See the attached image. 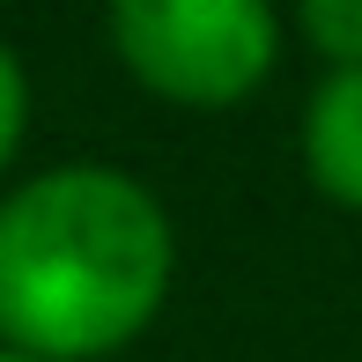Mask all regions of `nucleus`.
Listing matches in <instances>:
<instances>
[{"label": "nucleus", "instance_id": "obj_1", "mask_svg": "<svg viewBox=\"0 0 362 362\" xmlns=\"http://www.w3.org/2000/svg\"><path fill=\"white\" fill-rule=\"evenodd\" d=\"M170 288V222L119 170H52L0 207V333L37 362L111 355Z\"/></svg>", "mask_w": 362, "mask_h": 362}, {"label": "nucleus", "instance_id": "obj_2", "mask_svg": "<svg viewBox=\"0 0 362 362\" xmlns=\"http://www.w3.org/2000/svg\"><path fill=\"white\" fill-rule=\"evenodd\" d=\"M111 45L170 104H237L274 67L267 0H111Z\"/></svg>", "mask_w": 362, "mask_h": 362}, {"label": "nucleus", "instance_id": "obj_3", "mask_svg": "<svg viewBox=\"0 0 362 362\" xmlns=\"http://www.w3.org/2000/svg\"><path fill=\"white\" fill-rule=\"evenodd\" d=\"M303 156H310V177H318L340 207H362V67H340L310 96Z\"/></svg>", "mask_w": 362, "mask_h": 362}, {"label": "nucleus", "instance_id": "obj_4", "mask_svg": "<svg viewBox=\"0 0 362 362\" xmlns=\"http://www.w3.org/2000/svg\"><path fill=\"white\" fill-rule=\"evenodd\" d=\"M303 30L325 59L362 67V0H303Z\"/></svg>", "mask_w": 362, "mask_h": 362}, {"label": "nucleus", "instance_id": "obj_5", "mask_svg": "<svg viewBox=\"0 0 362 362\" xmlns=\"http://www.w3.org/2000/svg\"><path fill=\"white\" fill-rule=\"evenodd\" d=\"M23 67H15V52L0 45V170H8V156H15V141H23Z\"/></svg>", "mask_w": 362, "mask_h": 362}, {"label": "nucleus", "instance_id": "obj_6", "mask_svg": "<svg viewBox=\"0 0 362 362\" xmlns=\"http://www.w3.org/2000/svg\"><path fill=\"white\" fill-rule=\"evenodd\" d=\"M0 362H37V355H0Z\"/></svg>", "mask_w": 362, "mask_h": 362}]
</instances>
